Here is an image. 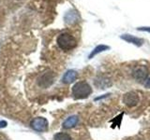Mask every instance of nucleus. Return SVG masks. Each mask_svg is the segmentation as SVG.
<instances>
[{
	"label": "nucleus",
	"mask_w": 150,
	"mask_h": 140,
	"mask_svg": "<svg viewBox=\"0 0 150 140\" xmlns=\"http://www.w3.org/2000/svg\"><path fill=\"white\" fill-rule=\"evenodd\" d=\"M92 93V88L86 81H79L72 87V95L76 99H84Z\"/></svg>",
	"instance_id": "1"
},
{
	"label": "nucleus",
	"mask_w": 150,
	"mask_h": 140,
	"mask_svg": "<svg viewBox=\"0 0 150 140\" xmlns=\"http://www.w3.org/2000/svg\"><path fill=\"white\" fill-rule=\"evenodd\" d=\"M56 42H57L59 48L62 49L63 50H70L77 46V41L74 38V36L70 34H68V33L60 34Z\"/></svg>",
	"instance_id": "2"
},
{
	"label": "nucleus",
	"mask_w": 150,
	"mask_h": 140,
	"mask_svg": "<svg viewBox=\"0 0 150 140\" xmlns=\"http://www.w3.org/2000/svg\"><path fill=\"white\" fill-rule=\"evenodd\" d=\"M54 81V74L52 71H46L38 79V84L41 88H49Z\"/></svg>",
	"instance_id": "3"
},
{
	"label": "nucleus",
	"mask_w": 150,
	"mask_h": 140,
	"mask_svg": "<svg viewBox=\"0 0 150 140\" xmlns=\"http://www.w3.org/2000/svg\"><path fill=\"white\" fill-rule=\"evenodd\" d=\"M132 77L139 82H143L146 80L148 77V69L144 65H138L133 69Z\"/></svg>",
	"instance_id": "4"
},
{
	"label": "nucleus",
	"mask_w": 150,
	"mask_h": 140,
	"mask_svg": "<svg viewBox=\"0 0 150 140\" xmlns=\"http://www.w3.org/2000/svg\"><path fill=\"white\" fill-rule=\"evenodd\" d=\"M48 120L42 117H38L31 121V127L38 132H46L48 130Z\"/></svg>",
	"instance_id": "5"
},
{
	"label": "nucleus",
	"mask_w": 150,
	"mask_h": 140,
	"mask_svg": "<svg viewBox=\"0 0 150 140\" xmlns=\"http://www.w3.org/2000/svg\"><path fill=\"white\" fill-rule=\"evenodd\" d=\"M140 98L135 92H128L123 95V103L129 107H133L139 104Z\"/></svg>",
	"instance_id": "6"
},
{
	"label": "nucleus",
	"mask_w": 150,
	"mask_h": 140,
	"mask_svg": "<svg viewBox=\"0 0 150 140\" xmlns=\"http://www.w3.org/2000/svg\"><path fill=\"white\" fill-rule=\"evenodd\" d=\"M120 37L123 40L129 42V43L134 44L135 46H137V47H141V46H143V44H144V39L143 38H140V37H137V36L129 35V34H124V35H122Z\"/></svg>",
	"instance_id": "7"
},
{
	"label": "nucleus",
	"mask_w": 150,
	"mask_h": 140,
	"mask_svg": "<svg viewBox=\"0 0 150 140\" xmlns=\"http://www.w3.org/2000/svg\"><path fill=\"white\" fill-rule=\"evenodd\" d=\"M96 85L100 89H107L112 86V80L110 78L101 76L96 79Z\"/></svg>",
	"instance_id": "8"
},
{
	"label": "nucleus",
	"mask_w": 150,
	"mask_h": 140,
	"mask_svg": "<svg viewBox=\"0 0 150 140\" xmlns=\"http://www.w3.org/2000/svg\"><path fill=\"white\" fill-rule=\"evenodd\" d=\"M77 77H78V73L75 70H68L63 76L62 81L65 84H70L76 80Z\"/></svg>",
	"instance_id": "9"
},
{
	"label": "nucleus",
	"mask_w": 150,
	"mask_h": 140,
	"mask_svg": "<svg viewBox=\"0 0 150 140\" xmlns=\"http://www.w3.org/2000/svg\"><path fill=\"white\" fill-rule=\"evenodd\" d=\"M78 121H79L78 116H76V115L70 116V117H69V118L63 123V128H65V129L73 128L74 126H76V125H77Z\"/></svg>",
	"instance_id": "10"
},
{
	"label": "nucleus",
	"mask_w": 150,
	"mask_h": 140,
	"mask_svg": "<svg viewBox=\"0 0 150 140\" xmlns=\"http://www.w3.org/2000/svg\"><path fill=\"white\" fill-rule=\"evenodd\" d=\"M109 49H110L109 46H106V45H98L96 48L91 51V53L89 54L88 58L89 59H92L94 56H96L97 54L102 52V51H105V50H109Z\"/></svg>",
	"instance_id": "11"
},
{
	"label": "nucleus",
	"mask_w": 150,
	"mask_h": 140,
	"mask_svg": "<svg viewBox=\"0 0 150 140\" xmlns=\"http://www.w3.org/2000/svg\"><path fill=\"white\" fill-rule=\"evenodd\" d=\"M77 19H78V14L75 11H69L65 16V21L68 23H72L73 22H76Z\"/></svg>",
	"instance_id": "12"
},
{
	"label": "nucleus",
	"mask_w": 150,
	"mask_h": 140,
	"mask_svg": "<svg viewBox=\"0 0 150 140\" xmlns=\"http://www.w3.org/2000/svg\"><path fill=\"white\" fill-rule=\"evenodd\" d=\"M123 116H124V113L122 112L121 114H119L118 116H116L115 118H114V120H110V123H112V128H115V126H118V127H120V124H121L122 119H123Z\"/></svg>",
	"instance_id": "13"
},
{
	"label": "nucleus",
	"mask_w": 150,
	"mask_h": 140,
	"mask_svg": "<svg viewBox=\"0 0 150 140\" xmlns=\"http://www.w3.org/2000/svg\"><path fill=\"white\" fill-rule=\"evenodd\" d=\"M54 140H72L70 135L66 133H57L54 134Z\"/></svg>",
	"instance_id": "14"
},
{
	"label": "nucleus",
	"mask_w": 150,
	"mask_h": 140,
	"mask_svg": "<svg viewBox=\"0 0 150 140\" xmlns=\"http://www.w3.org/2000/svg\"><path fill=\"white\" fill-rule=\"evenodd\" d=\"M139 31H144V32H148L150 33V27H139L138 28Z\"/></svg>",
	"instance_id": "15"
},
{
	"label": "nucleus",
	"mask_w": 150,
	"mask_h": 140,
	"mask_svg": "<svg viewBox=\"0 0 150 140\" xmlns=\"http://www.w3.org/2000/svg\"><path fill=\"white\" fill-rule=\"evenodd\" d=\"M8 125L6 120H0V128H5Z\"/></svg>",
	"instance_id": "16"
},
{
	"label": "nucleus",
	"mask_w": 150,
	"mask_h": 140,
	"mask_svg": "<svg viewBox=\"0 0 150 140\" xmlns=\"http://www.w3.org/2000/svg\"><path fill=\"white\" fill-rule=\"evenodd\" d=\"M145 87H146V88H149V89H150V78L147 79L146 83H145Z\"/></svg>",
	"instance_id": "17"
},
{
	"label": "nucleus",
	"mask_w": 150,
	"mask_h": 140,
	"mask_svg": "<svg viewBox=\"0 0 150 140\" xmlns=\"http://www.w3.org/2000/svg\"><path fill=\"white\" fill-rule=\"evenodd\" d=\"M108 95H110V93H106V94H104V95H102V96H100V97H98V98H96V100H98V99H101V98H104V97H107Z\"/></svg>",
	"instance_id": "18"
},
{
	"label": "nucleus",
	"mask_w": 150,
	"mask_h": 140,
	"mask_svg": "<svg viewBox=\"0 0 150 140\" xmlns=\"http://www.w3.org/2000/svg\"><path fill=\"white\" fill-rule=\"evenodd\" d=\"M0 140H7V139H6V137H5V136H3V135L0 134Z\"/></svg>",
	"instance_id": "19"
},
{
	"label": "nucleus",
	"mask_w": 150,
	"mask_h": 140,
	"mask_svg": "<svg viewBox=\"0 0 150 140\" xmlns=\"http://www.w3.org/2000/svg\"><path fill=\"white\" fill-rule=\"evenodd\" d=\"M138 140H143V139H138Z\"/></svg>",
	"instance_id": "20"
}]
</instances>
